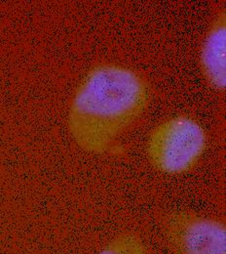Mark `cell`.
<instances>
[{
	"instance_id": "cell-4",
	"label": "cell",
	"mask_w": 226,
	"mask_h": 254,
	"mask_svg": "<svg viewBox=\"0 0 226 254\" xmlns=\"http://www.w3.org/2000/svg\"><path fill=\"white\" fill-rule=\"evenodd\" d=\"M201 72L208 84L218 91L226 86V17L221 10L213 18L199 54Z\"/></svg>"
},
{
	"instance_id": "cell-5",
	"label": "cell",
	"mask_w": 226,
	"mask_h": 254,
	"mask_svg": "<svg viewBox=\"0 0 226 254\" xmlns=\"http://www.w3.org/2000/svg\"><path fill=\"white\" fill-rule=\"evenodd\" d=\"M97 254H148L141 237L125 232L111 239Z\"/></svg>"
},
{
	"instance_id": "cell-3",
	"label": "cell",
	"mask_w": 226,
	"mask_h": 254,
	"mask_svg": "<svg viewBox=\"0 0 226 254\" xmlns=\"http://www.w3.org/2000/svg\"><path fill=\"white\" fill-rule=\"evenodd\" d=\"M173 254H226V227L221 219L193 212H178L166 223Z\"/></svg>"
},
{
	"instance_id": "cell-1",
	"label": "cell",
	"mask_w": 226,
	"mask_h": 254,
	"mask_svg": "<svg viewBox=\"0 0 226 254\" xmlns=\"http://www.w3.org/2000/svg\"><path fill=\"white\" fill-rule=\"evenodd\" d=\"M150 87L142 74L115 63L98 64L77 85L67 113L75 144L91 154L106 152L145 112Z\"/></svg>"
},
{
	"instance_id": "cell-2",
	"label": "cell",
	"mask_w": 226,
	"mask_h": 254,
	"mask_svg": "<svg viewBox=\"0 0 226 254\" xmlns=\"http://www.w3.org/2000/svg\"><path fill=\"white\" fill-rule=\"evenodd\" d=\"M204 127L189 116H175L152 129L146 144L151 165L167 175L189 172L199 163L207 149Z\"/></svg>"
}]
</instances>
